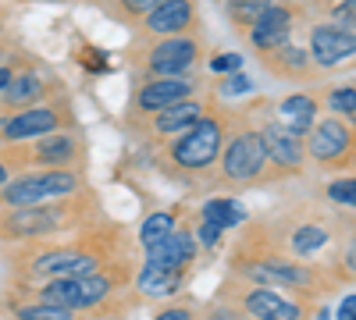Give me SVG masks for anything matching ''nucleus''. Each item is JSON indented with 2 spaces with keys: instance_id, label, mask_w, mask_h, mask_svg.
I'll use <instances>...</instances> for the list:
<instances>
[{
  "instance_id": "aec40b11",
  "label": "nucleus",
  "mask_w": 356,
  "mask_h": 320,
  "mask_svg": "<svg viewBox=\"0 0 356 320\" xmlns=\"http://www.w3.org/2000/svg\"><path fill=\"white\" fill-rule=\"evenodd\" d=\"M43 303H54V306H65V310H82V292H79V278H68V274H61V278H54V281H47L43 285Z\"/></svg>"
},
{
  "instance_id": "e433bc0d",
  "label": "nucleus",
  "mask_w": 356,
  "mask_h": 320,
  "mask_svg": "<svg viewBox=\"0 0 356 320\" xmlns=\"http://www.w3.org/2000/svg\"><path fill=\"white\" fill-rule=\"evenodd\" d=\"M11 174H15V171L8 167V160H4V157H0V189H4V185L11 182Z\"/></svg>"
},
{
  "instance_id": "ea45409f",
  "label": "nucleus",
  "mask_w": 356,
  "mask_h": 320,
  "mask_svg": "<svg viewBox=\"0 0 356 320\" xmlns=\"http://www.w3.org/2000/svg\"><path fill=\"white\" fill-rule=\"evenodd\" d=\"M314 4H321V0H314Z\"/></svg>"
},
{
  "instance_id": "7ed1b4c3",
  "label": "nucleus",
  "mask_w": 356,
  "mask_h": 320,
  "mask_svg": "<svg viewBox=\"0 0 356 320\" xmlns=\"http://www.w3.org/2000/svg\"><path fill=\"white\" fill-rule=\"evenodd\" d=\"M75 199L65 196L57 203H29V207H4L0 214V239H18V242H36L54 231L72 224Z\"/></svg>"
},
{
  "instance_id": "393cba45",
  "label": "nucleus",
  "mask_w": 356,
  "mask_h": 320,
  "mask_svg": "<svg viewBox=\"0 0 356 320\" xmlns=\"http://www.w3.org/2000/svg\"><path fill=\"white\" fill-rule=\"evenodd\" d=\"M328 107H332L335 118H342V121H356V90H353V82L335 85V90L328 93Z\"/></svg>"
},
{
  "instance_id": "b1692460",
  "label": "nucleus",
  "mask_w": 356,
  "mask_h": 320,
  "mask_svg": "<svg viewBox=\"0 0 356 320\" xmlns=\"http://www.w3.org/2000/svg\"><path fill=\"white\" fill-rule=\"evenodd\" d=\"M200 217L203 221H214L218 228H232V224H239L243 221V207L235 199H207L203 207H200Z\"/></svg>"
},
{
  "instance_id": "5701e85b",
  "label": "nucleus",
  "mask_w": 356,
  "mask_h": 320,
  "mask_svg": "<svg viewBox=\"0 0 356 320\" xmlns=\"http://www.w3.org/2000/svg\"><path fill=\"white\" fill-rule=\"evenodd\" d=\"M178 221H182V214H178V210H154L150 217L139 224V242H143V246H150V242L164 239L168 231L178 228Z\"/></svg>"
},
{
  "instance_id": "a878e982",
  "label": "nucleus",
  "mask_w": 356,
  "mask_h": 320,
  "mask_svg": "<svg viewBox=\"0 0 356 320\" xmlns=\"http://www.w3.org/2000/svg\"><path fill=\"white\" fill-rule=\"evenodd\" d=\"M18 320H75V313L54 303H36V306H18Z\"/></svg>"
},
{
  "instance_id": "dca6fc26",
  "label": "nucleus",
  "mask_w": 356,
  "mask_h": 320,
  "mask_svg": "<svg viewBox=\"0 0 356 320\" xmlns=\"http://www.w3.org/2000/svg\"><path fill=\"white\" fill-rule=\"evenodd\" d=\"M260 61H264V68L271 71L275 78H285V82H310V78L321 75V71L314 68V61H310L307 47L292 43V40H285V43L275 47L271 53H264Z\"/></svg>"
},
{
  "instance_id": "cd10ccee",
  "label": "nucleus",
  "mask_w": 356,
  "mask_h": 320,
  "mask_svg": "<svg viewBox=\"0 0 356 320\" xmlns=\"http://www.w3.org/2000/svg\"><path fill=\"white\" fill-rule=\"evenodd\" d=\"M328 15H332V25L353 33V25H356V0H335V4L328 8Z\"/></svg>"
},
{
  "instance_id": "2eb2a0df",
  "label": "nucleus",
  "mask_w": 356,
  "mask_h": 320,
  "mask_svg": "<svg viewBox=\"0 0 356 320\" xmlns=\"http://www.w3.org/2000/svg\"><path fill=\"white\" fill-rule=\"evenodd\" d=\"M203 100L200 96H189V100H182V103H171V107H164V110H157V114H150V118H143V132L150 135L154 142H168V139H175L178 132H186L200 114H203Z\"/></svg>"
},
{
  "instance_id": "f3484780",
  "label": "nucleus",
  "mask_w": 356,
  "mask_h": 320,
  "mask_svg": "<svg viewBox=\"0 0 356 320\" xmlns=\"http://www.w3.org/2000/svg\"><path fill=\"white\" fill-rule=\"evenodd\" d=\"M317 110H321V103H317V96H310V93H296V96H285L282 103H278V125L289 132V135H296V139H303L307 132H310V125L317 121Z\"/></svg>"
},
{
  "instance_id": "c9c22d12",
  "label": "nucleus",
  "mask_w": 356,
  "mask_h": 320,
  "mask_svg": "<svg viewBox=\"0 0 356 320\" xmlns=\"http://www.w3.org/2000/svg\"><path fill=\"white\" fill-rule=\"evenodd\" d=\"M207 320H253V317H239V313H228V310H214Z\"/></svg>"
},
{
  "instance_id": "ddd939ff",
  "label": "nucleus",
  "mask_w": 356,
  "mask_h": 320,
  "mask_svg": "<svg viewBox=\"0 0 356 320\" xmlns=\"http://www.w3.org/2000/svg\"><path fill=\"white\" fill-rule=\"evenodd\" d=\"M239 306L253 320H307V310H303L300 299H292L285 292H275V288H267V285L243 288Z\"/></svg>"
},
{
  "instance_id": "f704fd0d",
  "label": "nucleus",
  "mask_w": 356,
  "mask_h": 320,
  "mask_svg": "<svg viewBox=\"0 0 356 320\" xmlns=\"http://www.w3.org/2000/svg\"><path fill=\"white\" fill-rule=\"evenodd\" d=\"M8 25H11V11L0 4V43H4V36H8Z\"/></svg>"
},
{
  "instance_id": "6ab92c4d",
  "label": "nucleus",
  "mask_w": 356,
  "mask_h": 320,
  "mask_svg": "<svg viewBox=\"0 0 356 320\" xmlns=\"http://www.w3.org/2000/svg\"><path fill=\"white\" fill-rule=\"evenodd\" d=\"M285 246H289L292 256H314V253H321L324 246H328V228H321V224H300V228L289 231Z\"/></svg>"
},
{
  "instance_id": "a211bd4d",
  "label": "nucleus",
  "mask_w": 356,
  "mask_h": 320,
  "mask_svg": "<svg viewBox=\"0 0 356 320\" xmlns=\"http://www.w3.org/2000/svg\"><path fill=\"white\" fill-rule=\"evenodd\" d=\"M182 285H186V271H164V267H154V264H143V271L136 274V288L146 299H168Z\"/></svg>"
},
{
  "instance_id": "f8f14e48",
  "label": "nucleus",
  "mask_w": 356,
  "mask_h": 320,
  "mask_svg": "<svg viewBox=\"0 0 356 320\" xmlns=\"http://www.w3.org/2000/svg\"><path fill=\"white\" fill-rule=\"evenodd\" d=\"M307 53L317 71H335L342 61H353L356 53V33L332 25V22H317L307 33Z\"/></svg>"
},
{
  "instance_id": "c756f323",
  "label": "nucleus",
  "mask_w": 356,
  "mask_h": 320,
  "mask_svg": "<svg viewBox=\"0 0 356 320\" xmlns=\"http://www.w3.org/2000/svg\"><path fill=\"white\" fill-rule=\"evenodd\" d=\"M200 221H203V217H200ZM221 235H225V228H218L214 221H203V224H200V235H196V246L214 249V246L221 242Z\"/></svg>"
},
{
  "instance_id": "f03ea898",
  "label": "nucleus",
  "mask_w": 356,
  "mask_h": 320,
  "mask_svg": "<svg viewBox=\"0 0 356 320\" xmlns=\"http://www.w3.org/2000/svg\"><path fill=\"white\" fill-rule=\"evenodd\" d=\"M214 167H218L221 182L260 185L267 178V153H264L260 125H250L246 118H235V128L225 132V142H221V153H218Z\"/></svg>"
},
{
  "instance_id": "9b49d317",
  "label": "nucleus",
  "mask_w": 356,
  "mask_h": 320,
  "mask_svg": "<svg viewBox=\"0 0 356 320\" xmlns=\"http://www.w3.org/2000/svg\"><path fill=\"white\" fill-rule=\"evenodd\" d=\"M136 28L143 33V40H157V36L203 33V22H200V11H196V0H161Z\"/></svg>"
},
{
  "instance_id": "9d476101",
  "label": "nucleus",
  "mask_w": 356,
  "mask_h": 320,
  "mask_svg": "<svg viewBox=\"0 0 356 320\" xmlns=\"http://www.w3.org/2000/svg\"><path fill=\"white\" fill-rule=\"evenodd\" d=\"M260 139H264V153H267V178H285V174H300L307 167L303 153V139L289 135L278 121H260Z\"/></svg>"
},
{
  "instance_id": "423d86ee",
  "label": "nucleus",
  "mask_w": 356,
  "mask_h": 320,
  "mask_svg": "<svg viewBox=\"0 0 356 320\" xmlns=\"http://www.w3.org/2000/svg\"><path fill=\"white\" fill-rule=\"evenodd\" d=\"M203 53V40L200 33H186V36H157L146 43L139 68L143 78H182L200 65Z\"/></svg>"
},
{
  "instance_id": "72a5a7b5",
  "label": "nucleus",
  "mask_w": 356,
  "mask_h": 320,
  "mask_svg": "<svg viewBox=\"0 0 356 320\" xmlns=\"http://www.w3.org/2000/svg\"><path fill=\"white\" fill-rule=\"evenodd\" d=\"M11 68H15V57H4V61H0V93H4V85L11 78Z\"/></svg>"
},
{
  "instance_id": "39448f33",
  "label": "nucleus",
  "mask_w": 356,
  "mask_h": 320,
  "mask_svg": "<svg viewBox=\"0 0 356 320\" xmlns=\"http://www.w3.org/2000/svg\"><path fill=\"white\" fill-rule=\"evenodd\" d=\"M303 153L307 160H314L324 171H349L356 160V132L353 121L342 118H321L310 125V132L303 135Z\"/></svg>"
},
{
  "instance_id": "2f4dec72",
  "label": "nucleus",
  "mask_w": 356,
  "mask_h": 320,
  "mask_svg": "<svg viewBox=\"0 0 356 320\" xmlns=\"http://www.w3.org/2000/svg\"><path fill=\"white\" fill-rule=\"evenodd\" d=\"M339 320H356V299H353V296L342 299V306H339Z\"/></svg>"
},
{
  "instance_id": "bb28decb",
  "label": "nucleus",
  "mask_w": 356,
  "mask_h": 320,
  "mask_svg": "<svg viewBox=\"0 0 356 320\" xmlns=\"http://www.w3.org/2000/svg\"><path fill=\"white\" fill-rule=\"evenodd\" d=\"M253 93V82L243 75V71H232V75H221V85H218V96H246Z\"/></svg>"
},
{
  "instance_id": "473e14b6",
  "label": "nucleus",
  "mask_w": 356,
  "mask_h": 320,
  "mask_svg": "<svg viewBox=\"0 0 356 320\" xmlns=\"http://www.w3.org/2000/svg\"><path fill=\"white\" fill-rule=\"evenodd\" d=\"M157 320H193V313H189V310H182V306H175V310L157 313Z\"/></svg>"
},
{
  "instance_id": "4c0bfd02",
  "label": "nucleus",
  "mask_w": 356,
  "mask_h": 320,
  "mask_svg": "<svg viewBox=\"0 0 356 320\" xmlns=\"http://www.w3.org/2000/svg\"><path fill=\"white\" fill-rule=\"evenodd\" d=\"M4 57H8V53H4V47H0V61H4Z\"/></svg>"
},
{
  "instance_id": "412c9836",
  "label": "nucleus",
  "mask_w": 356,
  "mask_h": 320,
  "mask_svg": "<svg viewBox=\"0 0 356 320\" xmlns=\"http://www.w3.org/2000/svg\"><path fill=\"white\" fill-rule=\"evenodd\" d=\"M267 4H275V0H225V22L235 28V33H243L246 36V28L264 15V8Z\"/></svg>"
},
{
  "instance_id": "20e7f679",
  "label": "nucleus",
  "mask_w": 356,
  "mask_h": 320,
  "mask_svg": "<svg viewBox=\"0 0 356 320\" xmlns=\"http://www.w3.org/2000/svg\"><path fill=\"white\" fill-rule=\"evenodd\" d=\"M54 128H75V110L68 96H50L43 103L22 107L11 114H0V146L8 142H29L36 135H47Z\"/></svg>"
},
{
  "instance_id": "58836bf2",
  "label": "nucleus",
  "mask_w": 356,
  "mask_h": 320,
  "mask_svg": "<svg viewBox=\"0 0 356 320\" xmlns=\"http://www.w3.org/2000/svg\"><path fill=\"white\" fill-rule=\"evenodd\" d=\"M89 4H104V0H89Z\"/></svg>"
},
{
  "instance_id": "f257e3e1",
  "label": "nucleus",
  "mask_w": 356,
  "mask_h": 320,
  "mask_svg": "<svg viewBox=\"0 0 356 320\" xmlns=\"http://www.w3.org/2000/svg\"><path fill=\"white\" fill-rule=\"evenodd\" d=\"M228 132V118L218 103H207L203 114L186 128L178 132L175 139L164 142V171L178 174V178H196V174L214 171L218 153H221V142Z\"/></svg>"
},
{
  "instance_id": "7c9ffc66",
  "label": "nucleus",
  "mask_w": 356,
  "mask_h": 320,
  "mask_svg": "<svg viewBox=\"0 0 356 320\" xmlns=\"http://www.w3.org/2000/svg\"><path fill=\"white\" fill-rule=\"evenodd\" d=\"M243 68V53H221L211 61V71L214 75H232V71H239Z\"/></svg>"
},
{
  "instance_id": "1a4fd4ad",
  "label": "nucleus",
  "mask_w": 356,
  "mask_h": 320,
  "mask_svg": "<svg viewBox=\"0 0 356 320\" xmlns=\"http://www.w3.org/2000/svg\"><path fill=\"white\" fill-rule=\"evenodd\" d=\"M296 18H300V8L289 4V0H275L267 4L264 15L246 28V43L257 57L271 53L275 47H282L285 40H292V28H296Z\"/></svg>"
},
{
  "instance_id": "0eeeda50",
  "label": "nucleus",
  "mask_w": 356,
  "mask_h": 320,
  "mask_svg": "<svg viewBox=\"0 0 356 320\" xmlns=\"http://www.w3.org/2000/svg\"><path fill=\"white\" fill-rule=\"evenodd\" d=\"M54 93H61V82H57L43 65H36V61L18 65V57H15L11 78L4 85V93H0V114H11V110H22V107L43 103Z\"/></svg>"
},
{
  "instance_id": "4468645a",
  "label": "nucleus",
  "mask_w": 356,
  "mask_h": 320,
  "mask_svg": "<svg viewBox=\"0 0 356 320\" xmlns=\"http://www.w3.org/2000/svg\"><path fill=\"white\" fill-rule=\"evenodd\" d=\"M146 249V264H154V267H164V271H186L193 260H196V253H200V246H196V235L193 231H168L164 239H157V242H150V246H143Z\"/></svg>"
},
{
  "instance_id": "6e6552de",
  "label": "nucleus",
  "mask_w": 356,
  "mask_h": 320,
  "mask_svg": "<svg viewBox=\"0 0 356 320\" xmlns=\"http://www.w3.org/2000/svg\"><path fill=\"white\" fill-rule=\"evenodd\" d=\"M200 93V85L182 75V78H143V85L132 93L129 100V114H125V121H136V118H150V114L171 107V103H182L189 96Z\"/></svg>"
},
{
  "instance_id": "4be33fe9",
  "label": "nucleus",
  "mask_w": 356,
  "mask_h": 320,
  "mask_svg": "<svg viewBox=\"0 0 356 320\" xmlns=\"http://www.w3.org/2000/svg\"><path fill=\"white\" fill-rule=\"evenodd\" d=\"M157 4H161V0H104L100 8L107 11V18L122 22V25H139Z\"/></svg>"
},
{
  "instance_id": "c85d7f7f",
  "label": "nucleus",
  "mask_w": 356,
  "mask_h": 320,
  "mask_svg": "<svg viewBox=\"0 0 356 320\" xmlns=\"http://www.w3.org/2000/svg\"><path fill=\"white\" fill-rule=\"evenodd\" d=\"M328 196H332L335 203H342L346 210H353V207H356V185H353L349 174H346V178H335V182L328 185Z\"/></svg>"
}]
</instances>
